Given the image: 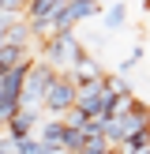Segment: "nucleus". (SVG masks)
I'll return each instance as SVG.
<instances>
[{
  "label": "nucleus",
  "mask_w": 150,
  "mask_h": 154,
  "mask_svg": "<svg viewBox=\"0 0 150 154\" xmlns=\"http://www.w3.org/2000/svg\"><path fill=\"white\" fill-rule=\"evenodd\" d=\"M82 57H86V49L75 34H52L38 45V60H45L56 75H71L82 64Z\"/></svg>",
  "instance_id": "nucleus-1"
},
{
  "label": "nucleus",
  "mask_w": 150,
  "mask_h": 154,
  "mask_svg": "<svg viewBox=\"0 0 150 154\" xmlns=\"http://www.w3.org/2000/svg\"><path fill=\"white\" fill-rule=\"evenodd\" d=\"M56 83V72H52L45 60H30V72H26V83H22V94H19V105L22 109H41L45 94H49V87Z\"/></svg>",
  "instance_id": "nucleus-2"
},
{
  "label": "nucleus",
  "mask_w": 150,
  "mask_h": 154,
  "mask_svg": "<svg viewBox=\"0 0 150 154\" xmlns=\"http://www.w3.org/2000/svg\"><path fill=\"white\" fill-rule=\"evenodd\" d=\"M101 8L105 4H98V0H60V11H56V19H52V34H71L75 23L101 15Z\"/></svg>",
  "instance_id": "nucleus-3"
},
{
  "label": "nucleus",
  "mask_w": 150,
  "mask_h": 154,
  "mask_svg": "<svg viewBox=\"0 0 150 154\" xmlns=\"http://www.w3.org/2000/svg\"><path fill=\"white\" fill-rule=\"evenodd\" d=\"M75 83L68 79V75H56V83L49 87V94H45V102H41V113H49L52 120H64L68 113L75 109Z\"/></svg>",
  "instance_id": "nucleus-4"
},
{
  "label": "nucleus",
  "mask_w": 150,
  "mask_h": 154,
  "mask_svg": "<svg viewBox=\"0 0 150 154\" xmlns=\"http://www.w3.org/2000/svg\"><path fill=\"white\" fill-rule=\"evenodd\" d=\"M41 124V109H19L11 120L4 124V135L11 143H22V139H30V132Z\"/></svg>",
  "instance_id": "nucleus-5"
},
{
  "label": "nucleus",
  "mask_w": 150,
  "mask_h": 154,
  "mask_svg": "<svg viewBox=\"0 0 150 154\" xmlns=\"http://www.w3.org/2000/svg\"><path fill=\"white\" fill-rule=\"evenodd\" d=\"M26 72H30V60L19 64V68H11V72H4V75H0V94H15V98H19L22 94V83H26Z\"/></svg>",
  "instance_id": "nucleus-6"
},
{
  "label": "nucleus",
  "mask_w": 150,
  "mask_h": 154,
  "mask_svg": "<svg viewBox=\"0 0 150 154\" xmlns=\"http://www.w3.org/2000/svg\"><path fill=\"white\" fill-rule=\"evenodd\" d=\"M101 87H105V94H112V98H128V94H131V87H128V79L120 72H105Z\"/></svg>",
  "instance_id": "nucleus-7"
},
{
  "label": "nucleus",
  "mask_w": 150,
  "mask_h": 154,
  "mask_svg": "<svg viewBox=\"0 0 150 154\" xmlns=\"http://www.w3.org/2000/svg\"><path fill=\"white\" fill-rule=\"evenodd\" d=\"M124 19H128V4H109V8H105V26H109V30L124 26Z\"/></svg>",
  "instance_id": "nucleus-8"
},
{
  "label": "nucleus",
  "mask_w": 150,
  "mask_h": 154,
  "mask_svg": "<svg viewBox=\"0 0 150 154\" xmlns=\"http://www.w3.org/2000/svg\"><path fill=\"white\" fill-rule=\"evenodd\" d=\"M19 109H22V105H19V98H15V94H0V120H4V124H8Z\"/></svg>",
  "instance_id": "nucleus-9"
},
{
  "label": "nucleus",
  "mask_w": 150,
  "mask_h": 154,
  "mask_svg": "<svg viewBox=\"0 0 150 154\" xmlns=\"http://www.w3.org/2000/svg\"><path fill=\"white\" fill-rule=\"evenodd\" d=\"M15 154H52V150H49V147H41V143H38V135H30V139L15 143Z\"/></svg>",
  "instance_id": "nucleus-10"
},
{
  "label": "nucleus",
  "mask_w": 150,
  "mask_h": 154,
  "mask_svg": "<svg viewBox=\"0 0 150 154\" xmlns=\"http://www.w3.org/2000/svg\"><path fill=\"white\" fill-rule=\"evenodd\" d=\"M0 154H15V143L8 139V135H0Z\"/></svg>",
  "instance_id": "nucleus-11"
},
{
  "label": "nucleus",
  "mask_w": 150,
  "mask_h": 154,
  "mask_svg": "<svg viewBox=\"0 0 150 154\" xmlns=\"http://www.w3.org/2000/svg\"><path fill=\"white\" fill-rule=\"evenodd\" d=\"M0 135H4V120H0Z\"/></svg>",
  "instance_id": "nucleus-12"
},
{
  "label": "nucleus",
  "mask_w": 150,
  "mask_h": 154,
  "mask_svg": "<svg viewBox=\"0 0 150 154\" xmlns=\"http://www.w3.org/2000/svg\"><path fill=\"white\" fill-rule=\"evenodd\" d=\"M105 154H120V150H105Z\"/></svg>",
  "instance_id": "nucleus-13"
}]
</instances>
